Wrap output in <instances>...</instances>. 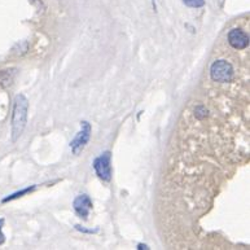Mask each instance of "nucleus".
<instances>
[{
    "label": "nucleus",
    "mask_w": 250,
    "mask_h": 250,
    "mask_svg": "<svg viewBox=\"0 0 250 250\" xmlns=\"http://www.w3.org/2000/svg\"><path fill=\"white\" fill-rule=\"evenodd\" d=\"M17 75V69H5L0 71V87L1 89H8L12 86Z\"/></svg>",
    "instance_id": "nucleus-7"
},
{
    "label": "nucleus",
    "mask_w": 250,
    "mask_h": 250,
    "mask_svg": "<svg viewBox=\"0 0 250 250\" xmlns=\"http://www.w3.org/2000/svg\"><path fill=\"white\" fill-rule=\"evenodd\" d=\"M29 100L25 95H17L15 97L13 112H12V142H16L22 135L27 122Z\"/></svg>",
    "instance_id": "nucleus-1"
},
{
    "label": "nucleus",
    "mask_w": 250,
    "mask_h": 250,
    "mask_svg": "<svg viewBox=\"0 0 250 250\" xmlns=\"http://www.w3.org/2000/svg\"><path fill=\"white\" fill-rule=\"evenodd\" d=\"M93 169L96 171V175L103 181H110L112 179V153L107 150L101 153L93 161Z\"/></svg>",
    "instance_id": "nucleus-3"
},
{
    "label": "nucleus",
    "mask_w": 250,
    "mask_h": 250,
    "mask_svg": "<svg viewBox=\"0 0 250 250\" xmlns=\"http://www.w3.org/2000/svg\"><path fill=\"white\" fill-rule=\"evenodd\" d=\"M183 3L189 8H201L205 5V0H183Z\"/></svg>",
    "instance_id": "nucleus-9"
},
{
    "label": "nucleus",
    "mask_w": 250,
    "mask_h": 250,
    "mask_svg": "<svg viewBox=\"0 0 250 250\" xmlns=\"http://www.w3.org/2000/svg\"><path fill=\"white\" fill-rule=\"evenodd\" d=\"M89 138H91V125L87 121H83V122H81V131L78 132L73 142L70 143L71 152L74 154L81 153L87 145V143L89 142Z\"/></svg>",
    "instance_id": "nucleus-4"
},
{
    "label": "nucleus",
    "mask_w": 250,
    "mask_h": 250,
    "mask_svg": "<svg viewBox=\"0 0 250 250\" xmlns=\"http://www.w3.org/2000/svg\"><path fill=\"white\" fill-rule=\"evenodd\" d=\"M138 249H149V248L146 247V245H143V244H139Z\"/></svg>",
    "instance_id": "nucleus-12"
},
{
    "label": "nucleus",
    "mask_w": 250,
    "mask_h": 250,
    "mask_svg": "<svg viewBox=\"0 0 250 250\" xmlns=\"http://www.w3.org/2000/svg\"><path fill=\"white\" fill-rule=\"evenodd\" d=\"M75 228H77L78 231L85 232V233H96L97 232V230H86V228L81 227V226H75Z\"/></svg>",
    "instance_id": "nucleus-11"
},
{
    "label": "nucleus",
    "mask_w": 250,
    "mask_h": 250,
    "mask_svg": "<svg viewBox=\"0 0 250 250\" xmlns=\"http://www.w3.org/2000/svg\"><path fill=\"white\" fill-rule=\"evenodd\" d=\"M74 212L77 213V215L82 219H87L89 215V212L92 209V200L89 198V195H79L75 197L73 202Z\"/></svg>",
    "instance_id": "nucleus-5"
},
{
    "label": "nucleus",
    "mask_w": 250,
    "mask_h": 250,
    "mask_svg": "<svg viewBox=\"0 0 250 250\" xmlns=\"http://www.w3.org/2000/svg\"><path fill=\"white\" fill-rule=\"evenodd\" d=\"M228 43L235 50H245L249 46V35L241 29H232L228 33Z\"/></svg>",
    "instance_id": "nucleus-6"
},
{
    "label": "nucleus",
    "mask_w": 250,
    "mask_h": 250,
    "mask_svg": "<svg viewBox=\"0 0 250 250\" xmlns=\"http://www.w3.org/2000/svg\"><path fill=\"white\" fill-rule=\"evenodd\" d=\"M210 75L214 82L228 83L235 77V70H233V66L226 60H216L215 62H213L210 68Z\"/></svg>",
    "instance_id": "nucleus-2"
},
{
    "label": "nucleus",
    "mask_w": 250,
    "mask_h": 250,
    "mask_svg": "<svg viewBox=\"0 0 250 250\" xmlns=\"http://www.w3.org/2000/svg\"><path fill=\"white\" fill-rule=\"evenodd\" d=\"M35 188H36V187H35V185H33V187H30V188L22 189V191H21V192H16V193H13V195H11V196L5 197V198H4V200H3V202H8V201L16 200V198H18V197H22L23 195H26V193L33 192V191H34Z\"/></svg>",
    "instance_id": "nucleus-8"
},
{
    "label": "nucleus",
    "mask_w": 250,
    "mask_h": 250,
    "mask_svg": "<svg viewBox=\"0 0 250 250\" xmlns=\"http://www.w3.org/2000/svg\"><path fill=\"white\" fill-rule=\"evenodd\" d=\"M3 224H4V219H0V245H3L4 241H5V236L3 233Z\"/></svg>",
    "instance_id": "nucleus-10"
}]
</instances>
